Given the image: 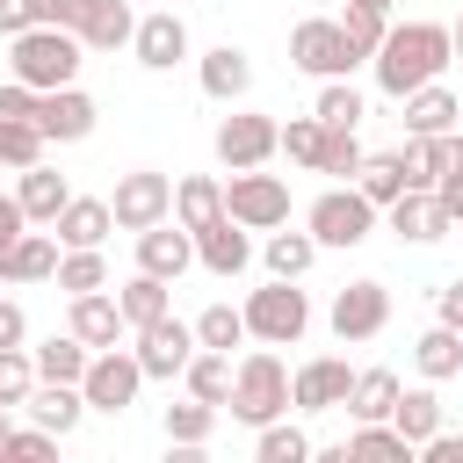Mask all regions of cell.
<instances>
[{
	"label": "cell",
	"instance_id": "6da1fadb",
	"mask_svg": "<svg viewBox=\"0 0 463 463\" xmlns=\"http://www.w3.org/2000/svg\"><path fill=\"white\" fill-rule=\"evenodd\" d=\"M449 58H456L449 22H391V36H383V51L369 58V72H376V87H383L391 101H405L412 87L441 80V72H449Z\"/></svg>",
	"mask_w": 463,
	"mask_h": 463
},
{
	"label": "cell",
	"instance_id": "7a4b0ae2",
	"mask_svg": "<svg viewBox=\"0 0 463 463\" xmlns=\"http://www.w3.org/2000/svg\"><path fill=\"white\" fill-rule=\"evenodd\" d=\"M80 58H87V43H80L72 29H58V22H36V29L7 36V72H14V80H29L36 94L72 87V80H80Z\"/></svg>",
	"mask_w": 463,
	"mask_h": 463
},
{
	"label": "cell",
	"instance_id": "3957f363",
	"mask_svg": "<svg viewBox=\"0 0 463 463\" xmlns=\"http://www.w3.org/2000/svg\"><path fill=\"white\" fill-rule=\"evenodd\" d=\"M289 412V369H282V354L260 340L253 354H239V369H232V420L239 427H268V420H282Z\"/></svg>",
	"mask_w": 463,
	"mask_h": 463
},
{
	"label": "cell",
	"instance_id": "277c9868",
	"mask_svg": "<svg viewBox=\"0 0 463 463\" xmlns=\"http://www.w3.org/2000/svg\"><path fill=\"white\" fill-rule=\"evenodd\" d=\"M239 311H246V333L268 340V347H297V340L311 333V297H304L289 275H268V289H253Z\"/></svg>",
	"mask_w": 463,
	"mask_h": 463
},
{
	"label": "cell",
	"instance_id": "5b68a950",
	"mask_svg": "<svg viewBox=\"0 0 463 463\" xmlns=\"http://www.w3.org/2000/svg\"><path fill=\"white\" fill-rule=\"evenodd\" d=\"M304 232H311L318 246H340V253H347V246H362V239L376 232V203H369L354 181H333V188L304 210Z\"/></svg>",
	"mask_w": 463,
	"mask_h": 463
},
{
	"label": "cell",
	"instance_id": "8992f818",
	"mask_svg": "<svg viewBox=\"0 0 463 463\" xmlns=\"http://www.w3.org/2000/svg\"><path fill=\"white\" fill-rule=\"evenodd\" d=\"M289 65H297V72H311V80H347L362 58H354V43H347L340 14H304V22L289 29Z\"/></svg>",
	"mask_w": 463,
	"mask_h": 463
},
{
	"label": "cell",
	"instance_id": "52a82bcc",
	"mask_svg": "<svg viewBox=\"0 0 463 463\" xmlns=\"http://www.w3.org/2000/svg\"><path fill=\"white\" fill-rule=\"evenodd\" d=\"M145 383H152V376H145L137 347H94V362H87V376H80L87 412H109V420H116V412H130Z\"/></svg>",
	"mask_w": 463,
	"mask_h": 463
},
{
	"label": "cell",
	"instance_id": "ba28073f",
	"mask_svg": "<svg viewBox=\"0 0 463 463\" xmlns=\"http://www.w3.org/2000/svg\"><path fill=\"white\" fill-rule=\"evenodd\" d=\"M224 210L246 232H275V224H289V181L282 174H260V166H239L224 181Z\"/></svg>",
	"mask_w": 463,
	"mask_h": 463
},
{
	"label": "cell",
	"instance_id": "9c48e42d",
	"mask_svg": "<svg viewBox=\"0 0 463 463\" xmlns=\"http://www.w3.org/2000/svg\"><path fill=\"white\" fill-rule=\"evenodd\" d=\"M282 152V123L275 116H260V109H232L224 123H217V159L239 174V166H268Z\"/></svg>",
	"mask_w": 463,
	"mask_h": 463
},
{
	"label": "cell",
	"instance_id": "30bf717a",
	"mask_svg": "<svg viewBox=\"0 0 463 463\" xmlns=\"http://www.w3.org/2000/svg\"><path fill=\"white\" fill-rule=\"evenodd\" d=\"M109 210H116V232H145V224L174 217V181L152 174V166H130V174H116Z\"/></svg>",
	"mask_w": 463,
	"mask_h": 463
},
{
	"label": "cell",
	"instance_id": "8fae6325",
	"mask_svg": "<svg viewBox=\"0 0 463 463\" xmlns=\"http://www.w3.org/2000/svg\"><path fill=\"white\" fill-rule=\"evenodd\" d=\"M130 340H137L145 376H181V369L195 362V347H203V340H195V318H174V311H166V318H152V326H137Z\"/></svg>",
	"mask_w": 463,
	"mask_h": 463
},
{
	"label": "cell",
	"instance_id": "7c38bea8",
	"mask_svg": "<svg viewBox=\"0 0 463 463\" xmlns=\"http://www.w3.org/2000/svg\"><path fill=\"white\" fill-rule=\"evenodd\" d=\"M326 318H333V333H340V340H376V333L391 326V289H383L376 275H362V282H347V289L333 297V311H326Z\"/></svg>",
	"mask_w": 463,
	"mask_h": 463
},
{
	"label": "cell",
	"instance_id": "4fadbf2b",
	"mask_svg": "<svg viewBox=\"0 0 463 463\" xmlns=\"http://www.w3.org/2000/svg\"><path fill=\"white\" fill-rule=\"evenodd\" d=\"M347 391H354V369L340 354H311L304 369H289V405L297 412H340Z\"/></svg>",
	"mask_w": 463,
	"mask_h": 463
},
{
	"label": "cell",
	"instance_id": "5bb4252c",
	"mask_svg": "<svg viewBox=\"0 0 463 463\" xmlns=\"http://www.w3.org/2000/svg\"><path fill=\"white\" fill-rule=\"evenodd\" d=\"M383 217H391V232H398L405 246H434V239L456 232V217H449V203H441L434 188H405L398 203H383Z\"/></svg>",
	"mask_w": 463,
	"mask_h": 463
},
{
	"label": "cell",
	"instance_id": "9a60e30c",
	"mask_svg": "<svg viewBox=\"0 0 463 463\" xmlns=\"http://www.w3.org/2000/svg\"><path fill=\"white\" fill-rule=\"evenodd\" d=\"M137 268H145V275H166V282H181V275L195 268V232H188L181 217H159V224H145V232H137Z\"/></svg>",
	"mask_w": 463,
	"mask_h": 463
},
{
	"label": "cell",
	"instance_id": "2e32d148",
	"mask_svg": "<svg viewBox=\"0 0 463 463\" xmlns=\"http://www.w3.org/2000/svg\"><path fill=\"white\" fill-rule=\"evenodd\" d=\"M130 58H137L145 72H174V65L188 58V22H181L174 7H159V14H137V36H130Z\"/></svg>",
	"mask_w": 463,
	"mask_h": 463
},
{
	"label": "cell",
	"instance_id": "e0dca14e",
	"mask_svg": "<svg viewBox=\"0 0 463 463\" xmlns=\"http://www.w3.org/2000/svg\"><path fill=\"white\" fill-rule=\"evenodd\" d=\"M195 260L217 275V282H232V275H246L253 268V239H246V224L224 210V217H210L203 232H195Z\"/></svg>",
	"mask_w": 463,
	"mask_h": 463
},
{
	"label": "cell",
	"instance_id": "ac0fdd59",
	"mask_svg": "<svg viewBox=\"0 0 463 463\" xmlns=\"http://www.w3.org/2000/svg\"><path fill=\"white\" fill-rule=\"evenodd\" d=\"M94 94H80V80L72 87H51L43 101H36V123H43V137L51 145H80V137H94Z\"/></svg>",
	"mask_w": 463,
	"mask_h": 463
},
{
	"label": "cell",
	"instance_id": "d6986e66",
	"mask_svg": "<svg viewBox=\"0 0 463 463\" xmlns=\"http://www.w3.org/2000/svg\"><path fill=\"white\" fill-rule=\"evenodd\" d=\"M58 253H65L58 232H51V224H43V232L29 224L22 239L0 246V282H51V275H58Z\"/></svg>",
	"mask_w": 463,
	"mask_h": 463
},
{
	"label": "cell",
	"instance_id": "ffe728a7",
	"mask_svg": "<svg viewBox=\"0 0 463 463\" xmlns=\"http://www.w3.org/2000/svg\"><path fill=\"white\" fill-rule=\"evenodd\" d=\"M195 80H203V94H210V101L239 109V101H246V87H253V58H246L239 43H217V51H203V58H195Z\"/></svg>",
	"mask_w": 463,
	"mask_h": 463
},
{
	"label": "cell",
	"instance_id": "44dd1931",
	"mask_svg": "<svg viewBox=\"0 0 463 463\" xmlns=\"http://www.w3.org/2000/svg\"><path fill=\"white\" fill-rule=\"evenodd\" d=\"M65 326L87 340V347H116L123 333H130V318H123V304L109 297V289H87V297H65Z\"/></svg>",
	"mask_w": 463,
	"mask_h": 463
},
{
	"label": "cell",
	"instance_id": "7402d4cb",
	"mask_svg": "<svg viewBox=\"0 0 463 463\" xmlns=\"http://www.w3.org/2000/svg\"><path fill=\"white\" fill-rule=\"evenodd\" d=\"M22 412H29L36 427H51V434L65 441V434H72V427L87 420V391H80V383H51V376H43V383H36L29 398H22Z\"/></svg>",
	"mask_w": 463,
	"mask_h": 463
},
{
	"label": "cell",
	"instance_id": "603a6c76",
	"mask_svg": "<svg viewBox=\"0 0 463 463\" xmlns=\"http://www.w3.org/2000/svg\"><path fill=\"white\" fill-rule=\"evenodd\" d=\"M51 232H58V246H101L116 232V210H109V195H72L51 217Z\"/></svg>",
	"mask_w": 463,
	"mask_h": 463
},
{
	"label": "cell",
	"instance_id": "cb8c5ba5",
	"mask_svg": "<svg viewBox=\"0 0 463 463\" xmlns=\"http://www.w3.org/2000/svg\"><path fill=\"white\" fill-rule=\"evenodd\" d=\"M398 109H405V130H412V137H441V130H456V116H463V101H456V94H449L441 80L412 87V94H405Z\"/></svg>",
	"mask_w": 463,
	"mask_h": 463
},
{
	"label": "cell",
	"instance_id": "d4e9b609",
	"mask_svg": "<svg viewBox=\"0 0 463 463\" xmlns=\"http://www.w3.org/2000/svg\"><path fill=\"white\" fill-rule=\"evenodd\" d=\"M14 203L29 210V224H51V217L72 203V181H65L58 166H43V159H36V166H22V181H14Z\"/></svg>",
	"mask_w": 463,
	"mask_h": 463
},
{
	"label": "cell",
	"instance_id": "484cf974",
	"mask_svg": "<svg viewBox=\"0 0 463 463\" xmlns=\"http://www.w3.org/2000/svg\"><path fill=\"white\" fill-rule=\"evenodd\" d=\"M412 369H420L427 383H449V376H463V333L434 318V326L412 340Z\"/></svg>",
	"mask_w": 463,
	"mask_h": 463
},
{
	"label": "cell",
	"instance_id": "4316f807",
	"mask_svg": "<svg viewBox=\"0 0 463 463\" xmlns=\"http://www.w3.org/2000/svg\"><path fill=\"white\" fill-rule=\"evenodd\" d=\"M29 354H36V376H51V383H80V376H87V362H94V347H87L72 326H65V333H51V340H43V347H29Z\"/></svg>",
	"mask_w": 463,
	"mask_h": 463
},
{
	"label": "cell",
	"instance_id": "83f0119b",
	"mask_svg": "<svg viewBox=\"0 0 463 463\" xmlns=\"http://www.w3.org/2000/svg\"><path fill=\"white\" fill-rule=\"evenodd\" d=\"M174 217H181L188 232H203L210 217H224V181H217V174H188V181H174Z\"/></svg>",
	"mask_w": 463,
	"mask_h": 463
},
{
	"label": "cell",
	"instance_id": "f1b7e54d",
	"mask_svg": "<svg viewBox=\"0 0 463 463\" xmlns=\"http://www.w3.org/2000/svg\"><path fill=\"white\" fill-rule=\"evenodd\" d=\"M318 253H326V246H318L311 232H282V224H275V232H268V246H260V260H268V275H289V282H304Z\"/></svg>",
	"mask_w": 463,
	"mask_h": 463
},
{
	"label": "cell",
	"instance_id": "f546056e",
	"mask_svg": "<svg viewBox=\"0 0 463 463\" xmlns=\"http://www.w3.org/2000/svg\"><path fill=\"white\" fill-rule=\"evenodd\" d=\"M166 289H174V282H166V275H145V268H137V275H130V282L116 289V304H123V318H130V333L174 311V297H166Z\"/></svg>",
	"mask_w": 463,
	"mask_h": 463
},
{
	"label": "cell",
	"instance_id": "4dcf8cb0",
	"mask_svg": "<svg viewBox=\"0 0 463 463\" xmlns=\"http://www.w3.org/2000/svg\"><path fill=\"white\" fill-rule=\"evenodd\" d=\"M232 354L224 347H195V362L181 369V383H188V398H210V405H232Z\"/></svg>",
	"mask_w": 463,
	"mask_h": 463
},
{
	"label": "cell",
	"instance_id": "1f68e13d",
	"mask_svg": "<svg viewBox=\"0 0 463 463\" xmlns=\"http://www.w3.org/2000/svg\"><path fill=\"white\" fill-rule=\"evenodd\" d=\"M398 391H405V383H398L391 369H354V391H347V405H340V412H347V420H391Z\"/></svg>",
	"mask_w": 463,
	"mask_h": 463
},
{
	"label": "cell",
	"instance_id": "d6a6232c",
	"mask_svg": "<svg viewBox=\"0 0 463 463\" xmlns=\"http://www.w3.org/2000/svg\"><path fill=\"white\" fill-rule=\"evenodd\" d=\"M354 188H362L376 210H383V203H398V195L412 188V181H405V145H398V152H369V159H362V174H354Z\"/></svg>",
	"mask_w": 463,
	"mask_h": 463
},
{
	"label": "cell",
	"instance_id": "836d02e7",
	"mask_svg": "<svg viewBox=\"0 0 463 463\" xmlns=\"http://www.w3.org/2000/svg\"><path fill=\"white\" fill-rule=\"evenodd\" d=\"M391 427H398L412 449H420V441L441 427V398H434V383H427V376H420V391H398V405H391Z\"/></svg>",
	"mask_w": 463,
	"mask_h": 463
},
{
	"label": "cell",
	"instance_id": "e575fe53",
	"mask_svg": "<svg viewBox=\"0 0 463 463\" xmlns=\"http://www.w3.org/2000/svg\"><path fill=\"white\" fill-rule=\"evenodd\" d=\"M217 412H224V405H210V398H181V405H166L159 427H166L174 449H203V441L217 434Z\"/></svg>",
	"mask_w": 463,
	"mask_h": 463
},
{
	"label": "cell",
	"instance_id": "d590c367",
	"mask_svg": "<svg viewBox=\"0 0 463 463\" xmlns=\"http://www.w3.org/2000/svg\"><path fill=\"white\" fill-rule=\"evenodd\" d=\"M65 297H87V289H109V260H101V246H65L58 253V275H51Z\"/></svg>",
	"mask_w": 463,
	"mask_h": 463
},
{
	"label": "cell",
	"instance_id": "8d00e7d4",
	"mask_svg": "<svg viewBox=\"0 0 463 463\" xmlns=\"http://www.w3.org/2000/svg\"><path fill=\"white\" fill-rule=\"evenodd\" d=\"M340 29H347V43H354V58L369 65V58L383 51V36H391V7H369V0H347V14H340Z\"/></svg>",
	"mask_w": 463,
	"mask_h": 463
},
{
	"label": "cell",
	"instance_id": "74e56055",
	"mask_svg": "<svg viewBox=\"0 0 463 463\" xmlns=\"http://www.w3.org/2000/svg\"><path fill=\"white\" fill-rule=\"evenodd\" d=\"M43 123H22V116H0V174H22V166H36L43 159Z\"/></svg>",
	"mask_w": 463,
	"mask_h": 463
},
{
	"label": "cell",
	"instance_id": "f35d334b",
	"mask_svg": "<svg viewBox=\"0 0 463 463\" xmlns=\"http://www.w3.org/2000/svg\"><path fill=\"white\" fill-rule=\"evenodd\" d=\"M311 116H318V123H340V130H354V123L369 116V101H362V87H354V80H318V101H311Z\"/></svg>",
	"mask_w": 463,
	"mask_h": 463
},
{
	"label": "cell",
	"instance_id": "ab89813d",
	"mask_svg": "<svg viewBox=\"0 0 463 463\" xmlns=\"http://www.w3.org/2000/svg\"><path fill=\"white\" fill-rule=\"evenodd\" d=\"M449 137H456V130H441V137H412V145H405V181H412V188H434V181L449 174Z\"/></svg>",
	"mask_w": 463,
	"mask_h": 463
},
{
	"label": "cell",
	"instance_id": "60d3db41",
	"mask_svg": "<svg viewBox=\"0 0 463 463\" xmlns=\"http://www.w3.org/2000/svg\"><path fill=\"white\" fill-rule=\"evenodd\" d=\"M195 340L232 354V347H239V340H253V333H246V311H239V304H210V311H195Z\"/></svg>",
	"mask_w": 463,
	"mask_h": 463
},
{
	"label": "cell",
	"instance_id": "b9f144b4",
	"mask_svg": "<svg viewBox=\"0 0 463 463\" xmlns=\"http://www.w3.org/2000/svg\"><path fill=\"white\" fill-rule=\"evenodd\" d=\"M253 456H260V463H304V456H311V434H304V427H289V412H282V420H268V427H260Z\"/></svg>",
	"mask_w": 463,
	"mask_h": 463
},
{
	"label": "cell",
	"instance_id": "7bdbcfd3",
	"mask_svg": "<svg viewBox=\"0 0 463 463\" xmlns=\"http://www.w3.org/2000/svg\"><path fill=\"white\" fill-rule=\"evenodd\" d=\"M318 152H326V123H318V116H289V123H282V159L318 174Z\"/></svg>",
	"mask_w": 463,
	"mask_h": 463
},
{
	"label": "cell",
	"instance_id": "ee69618b",
	"mask_svg": "<svg viewBox=\"0 0 463 463\" xmlns=\"http://www.w3.org/2000/svg\"><path fill=\"white\" fill-rule=\"evenodd\" d=\"M362 137L354 130H340V123H326V152H318V174H333V181H354L362 174Z\"/></svg>",
	"mask_w": 463,
	"mask_h": 463
},
{
	"label": "cell",
	"instance_id": "f6af8a7d",
	"mask_svg": "<svg viewBox=\"0 0 463 463\" xmlns=\"http://www.w3.org/2000/svg\"><path fill=\"white\" fill-rule=\"evenodd\" d=\"M354 456H391V463H405V456H420L391 420H354V441H347Z\"/></svg>",
	"mask_w": 463,
	"mask_h": 463
},
{
	"label": "cell",
	"instance_id": "bcb514c9",
	"mask_svg": "<svg viewBox=\"0 0 463 463\" xmlns=\"http://www.w3.org/2000/svg\"><path fill=\"white\" fill-rule=\"evenodd\" d=\"M36 383H43L36 376V354L29 347H0V405H22Z\"/></svg>",
	"mask_w": 463,
	"mask_h": 463
},
{
	"label": "cell",
	"instance_id": "7dc6e473",
	"mask_svg": "<svg viewBox=\"0 0 463 463\" xmlns=\"http://www.w3.org/2000/svg\"><path fill=\"white\" fill-rule=\"evenodd\" d=\"M51 449H58V434H51V427H14L0 456H51Z\"/></svg>",
	"mask_w": 463,
	"mask_h": 463
},
{
	"label": "cell",
	"instance_id": "c3c4849f",
	"mask_svg": "<svg viewBox=\"0 0 463 463\" xmlns=\"http://www.w3.org/2000/svg\"><path fill=\"white\" fill-rule=\"evenodd\" d=\"M36 101H43V94H36L29 80H7V87H0V116H22V123H36Z\"/></svg>",
	"mask_w": 463,
	"mask_h": 463
},
{
	"label": "cell",
	"instance_id": "681fc988",
	"mask_svg": "<svg viewBox=\"0 0 463 463\" xmlns=\"http://www.w3.org/2000/svg\"><path fill=\"white\" fill-rule=\"evenodd\" d=\"M420 456H427V463H463V434H449V427H434V434L420 441Z\"/></svg>",
	"mask_w": 463,
	"mask_h": 463
},
{
	"label": "cell",
	"instance_id": "f907efd6",
	"mask_svg": "<svg viewBox=\"0 0 463 463\" xmlns=\"http://www.w3.org/2000/svg\"><path fill=\"white\" fill-rule=\"evenodd\" d=\"M434 318H441V326H456V333H463V275H456V282H441V289H434Z\"/></svg>",
	"mask_w": 463,
	"mask_h": 463
},
{
	"label": "cell",
	"instance_id": "816d5d0a",
	"mask_svg": "<svg viewBox=\"0 0 463 463\" xmlns=\"http://www.w3.org/2000/svg\"><path fill=\"white\" fill-rule=\"evenodd\" d=\"M43 14H36V0H0V36H22V29H36Z\"/></svg>",
	"mask_w": 463,
	"mask_h": 463
},
{
	"label": "cell",
	"instance_id": "f5cc1de1",
	"mask_svg": "<svg viewBox=\"0 0 463 463\" xmlns=\"http://www.w3.org/2000/svg\"><path fill=\"white\" fill-rule=\"evenodd\" d=\"M22 340H29V318L14 297H0V347H22Z\"/></svg>",
	"mask_w": 463,
	"mask_h": 463
},
{
	"label": "cell",
	"instance_id": "db71d44e",
	"mask_svg": "<svg viewBox=\"0 0 463 463\" xmlns=\"http://www.w3.org/2000/svg\"><path fill=\"white\" fill-rule=\"evenodd\" d=\"M434 195H441V203H456V195H463V137H449V174L434 181Z\"/></svg>",
	"mask_w": 463,
	"mask_h": 463
},
{
	"label": "cell",
	"instance_id": "11a10c76",
	"mask_svg": "<svg viewBox=\"0 0 463 463\" xmlns=\"http://www.w3.org/2000/svg\"><path fill=\"white\" fill-rule=\"evenodd\" d=\"M22 232H29V210H22L14 195H0V246H7V239H22Z\"/></svg>",
	"mask_w": 463,
	"mask_h": 463
},
{
	"label": "cell",
	"instance_id": "9f6ffc18",
	"mask_svg": "<svg viewBox=\"0 0 463 463\" xmlns=\"http://www.w3.org/2000/svg\"><path fill=\"white\" fill-rule=\"evenodd\" d=\"M7 434H14V405H0V449H7Z\"/></svg>",
	"mask_w": 463,
	"mask_h": 463
},
{
	"label": "cell",
	"instance_id": "6f0895ef",
	"mask_svg": "<svg viewBox=\"0 0 463 463\" xmlns=\"http://www.w3.org/2000/svg\"><path fill=\"white\" fill-rule=\"evenodd\" d=\"M449 36H456V58H463V14H456V22H449Z\"/></svg>",
	"mask_w": 463,
	"mask_h": 463
},
{
	"label": "cell",
	"instance_id": "680465c9",
	"mask_svg": "<svg viewBox=\"0 0 463 463\" xmlns=\"http://www.w3.org/2000/svg\"><path fill=\"white\" fill-rule=\"evenodd\" d=\"M449 217H456V224H463V195H456V203H449Z\"/></svg>",
	"mask_w": 463,
	"mask_h": 463
},
{
	"label": "cell",
	"instance_id": "91938a15",
	"mask_svg": "<svg viewBox=\"0 0 463 463\" xmlns=\"http://www.w3.org/2000/svg\"><path fill=\"white\" fill-rule=\"evenodd\" d=\"M369 7H398V0H369Z\"/></svg>",
	"mask_w": 463,
	"mask_h": 463
}]
</instances>
